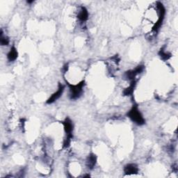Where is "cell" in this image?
<instances>
[{
	"label": "cell",
	"instance_id": "1",
	"mask_svg": "<svg viewBox=\"0 0 178 178\" xmlns=\"http://www.w3.org/2000/svg\"><path fill=\"white\" fill-rule=\"evenodd\" d=\"M127 115L132 119L133 122H134L137 125H144L145 123L144 118H143L137 106H134L132 109L129 111Z\"/></svg>",
	"mask_w": 178,
	"mask_h": 178
},
{
	"label": "cell",
	"instance_id": "2",
	"mask_svg": "<svg viewBox=\"0 0 178 178\" xmlns=\"http://www.w3.org/2000/svg\"><path fill=\"white\" fill-rule=\"evenodd\" d=\"M84 85V82H82L81 83L77 84V85H71L70 86V92H71V98L76 99L80 97L82 91V89Z\"/></svg>",
	"mask_w": 178,
	"mask_h": 178
},
{
	"label": "cell",
	"instance_id": "3",
	"mask_svg": "<svg viewBox=\"0 0 178 178\" xmlns=\"http://www.w3.org/2000/svg\"><path fill=\"white\" fill-rule=\"evenodd\" d=\"M63 89H64L63 86L61 85V84H59V87H58V91H56V93H54V94H53L52 96H51L50 98L48 99V100H47V103L51 104V103H52V102H54L55 100H57L61 95L62 93H63Z\"/></svg>",
	"mask_w": 178,
	"mask_h": 178
},
{
	"label": "cell",
	"instance_id": "4",
	"mask_svg": "<svg viewBox=\"0 0 178 178\" xmlns=\"http://www.w3.org/2000/svg\"><path fill=\"white\" fill-rule=\"evenodd\" d=\"M138 170H139L137 166H136L135 164H127L125 167V172L126 174H128V175L137 173V172H138Z\"/></svg>",
	"mask_w": 178,
	"mask_h": 178
},
{
	"label": "cell",
	"instance_id": "5",
	"mask_svg": "<svg viewBox=\"0 0 178 178\" xmlns=\"http://www.w3.org/2000/svg\"><path fill=\"white\" fill-rule=\"evenodd\" d=\"M88 17H89V13H88V11L86 10V8H84V7H82L80 12L79 13L78 15L79 19H80L81 21L84 22L88 19Z\"/></svg>",
	"mask_w": 178,
	"mask_h": 178
},
{
	"label": "cell",
	"instance_id": "6",
	"mask_svg": "<svg viewBox=\"0 0 178 178\" xmlns=\"http://www.w3.org/2000/svg\"><path fill=\"white\" fill-rule=\"evenodd\" d=\"M7 57H8V59L10 61H15L18 57V52L17 49H16L15 47H12L11 49L10 52H8V55H7Z\"/></svg>",
	"mask_w": 178,
	"mask_h": 178
},
{
	"label": "cell",
	"instance_id": "7",
	"mask_svg": "<svg viewBox=\"0 0 178 178\" xmlns=\"http://www.w3.org/2000/svg\"><path fill=\"white\" fill-rule=\"evenodd\" d=\"M96 163V157L94 155H91L88 157L87 159V166L90 168H93L95 166Z\"/></svg>",
	"mask_w": 178,
	"mask_h": 178
},
{
	"label": "cell",
	"instance_id": "8",
	"mask_svg": "<svg viewBox=\"0 0 178 178\" xmlns=\"http://www.w3.org/2000/svg\"><path fill=\"white\" fill-rule=\"evenodd\" d=\"M135 84H136V82L135 81H133V82H132L131 85H130L129 87L127 88V89H126L124 91V95H129L130 94H132V92H133V90H134V88Z\"/></svg>",
	"mask_w": 178,
	"mask_h": 178
},
{
	"label": "cell",
	"instance_id": "9",
	"mask_svg": "<svg viewBox=\"0 0 178 178\" xmlns=\"http://www.w3.org/2000/svg\"><path fill=\"white\" fill-rule=\"evenodd\" d=\"M159 55H160L161 57L164 60H168V58L170 57V54H168V52H166L164 50H163V49H161L160 50Z\"/></svg>",
	"mask_w": 178,
	"mask_h": 178
},
{
	"label": "cell",
	"instance_id": "10",
	"mask_svg": "<svg viewBox=\"0 0 178 178\" xmlns=\"http://www.w3.org/2000/svg\"><path fill=\"white\" fill-rule=\"evenodd\" d=\"M0 42H1V45H7L9 43V40L7 38L4 37V36H2V34H1V39H0Z\"/></svg>",
	"mask_w": 178,
	"mask_h": 178
}]
</instances>
